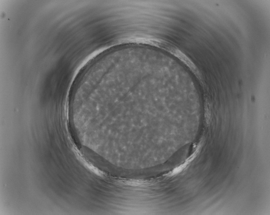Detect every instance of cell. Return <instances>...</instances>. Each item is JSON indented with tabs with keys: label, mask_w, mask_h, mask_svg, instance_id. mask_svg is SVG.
<instances>
[{
	"label": "cell",
	"mask_w": 270,
	"mask_h": 215,
	"mask_svg": "<svg viewBox=\"0 0 270 215\" xmlns=\"http://www.w3.org/2000/svg\"><path fill=\"white\" fill-rule=\"evenodd\" d=\"M189 161H188L185 162L184 164H182V165H180V166H177L176 168H175L171 172V173L168 174L169 176H172L181 172L187 167L188 164L189 163Z\"/></svg>",
	"instance_id": "1"
}]
</instances>
